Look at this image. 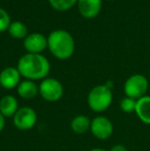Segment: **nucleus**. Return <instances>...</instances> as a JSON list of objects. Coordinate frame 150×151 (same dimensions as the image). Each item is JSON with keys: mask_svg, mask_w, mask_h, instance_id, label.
Returning <instances> with one entry per match:
<instances>
[{"mask_svg": "<svg viewBox=\"0 0 150 151\" xmlns=\"http://www.w3.org/2000/svg\"><path fill=\"white\" fill-rule=\"evenodd\" d=\"M21 74L18 69L14 67H7L0 73V84L6 90H11L20 84Z\"/></svg>", "mask_w": 150, "mask_h": 151, "instance_id": "obj_9", "label": "nucleus"}, {"mask_svg": "<svg viewBox=\"0 0 150 151\" xmlns=\"http://www.w3.org/2000/svg\"><path fill=\"white\" fill-rule=\"evenodd\" d=\"M39 93V88L32 80H24L18 86V93L23 99H33Z\"/></svg>", "mask_w": 150, "mask_h": 151, "instance_id": "obj_13", "label": "nucleus"}, {"mask_svg": "<svg viewBox=\"0 0 150 151\" xmlns=\"http://www.w3.org/2000/svg\"><path fill=\"white\" fill-rule=\"evenodd\" d=\"M78 10L84 18L92 19L98 16L101 10V0H77Z\"/></svg>", "mask_w": 150, "mask_h": 151, "instance_id": "obj_10", "label": "nucleus"}, {"mask_svg": "<svg viewBox=\"0 0 150 151\" xmlns=\"http://www.w3.org/2000/svg\"><path fill=\"white\" fill-rule=\"evenodd\" d=\"M112 91L107 86H97L88 96V104L95 112H103L112 103Z\"/></svg>", "mask_w": 150, "mask_h": 151, "instance_id": "obj_3", "label": "nucleus"}, {"mask_svg": "<svg viewBox=\"0 0 150 151\" xmlns=\"http://www.w3.org/2000/svg\"><path fill=\"white\" fill-rule=\"evenodd\" d=\"M136 112L139 119L143 121L146 124H150V97L144 96L137 100L136 104Z\"/></svg>", "mask_w": 150, "mask_h": 151, "instance_id": "obj_12", "label": "nucleus"}, {"mask_svg": "<svg viewBox=\"0 0 150 151\" xmlns=\"http://www.w3.org/2000/svg\"><path fill=\"white\" fill-rule=\"evenodd\" d=\"M90 151H106V150L103 149V148H94V149H92Z\"/></svg>", "mask_w": 150, "mask_h": 151, "instance_id": "obj_21", "label": "nucleus"}, {"mask_svg": "<svg viewBox=\"0 0 150 151\" xmlns=\"http://www.w3.org/2000/svg\"><path fill=\"white\" fill-rule=\"evenodd\" d=\"M41 97L47 102H57L63 97L64 88L59 80L55 78H45L39 86Z\"/></svg>", "mask_w": 150, "mask_h": 151, "instance_id": "obj_5", "label": "nucleus"}, {"mask_svg": "<svg viewBox=\"0 0 150 151\" xmlns=\"http://www.w3.org/2000/svg\"><path fill=\"white\" fill-rule=\"evenodd\" d=\"M18 70L28 80L43 79L50 70V62L40 54H27L19 60Z\"/></svg>", "mask_w": 150, "mask_h": 151, "instance_id": "obj_1", "label": "nucleus"}, {"mask_svg": "<svg viewBox=\"0 0 150 151\" xmlns=\"http://www.w3.org/2000/svg\"><path fill=\"white\" fill-rule=\"evenodd\" d=\"M4 125H5V117L0 113V133L4 129Z\"/></svg>", "mask_w": 150, "mask_h": 151, "instance_id": "obj_20", "label": "nucleus"}, {"mask_svg": "<svg viewBox=\"0 0 150 151\" xmlns=\"http://www.w3.org/2000/svg\"><path fill=\"white\" fill-rule=\"evenodd\" d=\"M10 18L4 9L0 8V32H3L9 28Z\"/></svg>", "mask_w": 150, "mask_h": 151, "instance_id": "obj_18", "label": "nucleus"}, {"mask_svg": "<svg viewBox=\"0 0 150 151\" xmlns=\"http://www.w3.org/2000/svg\"><path fill=\"white\" fill-rule=\"evenodd\" d=\"M19 110L18 101L14 96H4L0 100V113L4 117H14V115Z\"/></svg>", "mask_w": 150, "mask_h": 151, "instance_id": "obj_11", "label": "nucleus"}, {"mask_svg": "<svg viewBox=\"0 0 150 151\" xmlns=\"http://www.w3.org/2000/svg\"><path fill=\"white\" fill-rule=\"evenodd\" d=\"M148 88V80L141 74H135L128 78L124 83V93L126 97L139 100L144 97Z\"/></svg>", "mask_w": 150, "mask_h": 151, "instance_id": "obj_4", "label": "nucleus"}, {"mask_svg": "<svg viewBox=\"0 0 150 151\" xmlns=\"http://www.w3.org/2000/svg\"><path fill=\"white\" fill-rule=\"evenodd\" d=\"M136 104H137V100L126 97L120 102V108H121V110L123 112L131 113V112H134L136 110Z\"/></svg>", "mask_w": 150, "mask_h": 151, "instance_id": "obj_17", "label": "nucleus"}, {"mask_svg": "<svg viewBox=\"0 0 150 151\" xmlns=\"http://www.w3.org/2000/svg\"><path fill=\"white\" fill-rule=\"evenodd\" d=\"M77 2V0H50V3L57 10H67L71 8Z\"/></svg>", "mask_w": 150, "mask_h": 151, "instance_id": "obj_16", "label": "nucleus"}, {"mask_svg": "<svg viewBox=\"0 0 150 151\" xmlns=\"http://www.w3.org/2000/svg\"><path fill=\"white\" fill-rule=\"evenodd\" d=\"M90 132L99 140H106L113 133V124L105 116H98L90 123Z\"/></svg>", "mask_w": 150, "mask_h": 151, "instance_id": "obj_7", "label": "nucleus"}, {"mask_svg": "<svg viewBox=\"0 0 150 151\" xmlns=\"http://www.w3.org/2000/svg\"><path fill=\"white\" fill-rule=\"evenodd\" d=\"M110 151H128V150H126V148L123 145H115L111 148Z\"/></svg>", "mask_w": 150, "mask_h": 151, "instance_id": "obj_19", "label": "nucleus"}, {"mask_svg": "<svg viewBox=\"0 0 150 151\" xmlns=\"http://www.w3.org/2000/svg\"><path fill=\"white\" fill-rule=\"evenodd\" d=\"M90 123L86 115H77L71 121V129L75 134H84L90 129Z\"/></svg>", "mask_w": 150, "mask_h": 151, "instance_id": "obj_14", "label": "nucleus"}, {"mask_svg": "<svg viewBox=\"0 0 150 151\" xmlns=\"http://www.w3.org/2000/svg\"><path fill=\"white\" fill-rule=\"evenodd\" d=\"M37 121V114L35 110L28 106L19 108L14 115V124L21 131H28L35 125Z\"/></svg>", "mask_w": 150, "mask_h": 151, "instance_id": "obj_6", "label": "nucleus"}, {"mask_svg": "<svg viewBox=\"0 0 150 151\" xmlns=\"http://www.w3.org/2000/svg\"><path fill=\"white\" fill-rule=\"evenodd\" d=\"M47 45L50 52L56 58L66 60L74 52V40L67 31L56 30L47 38Z\"/></svg>", "mask_w": 150, "mask_h": 151, "instance_id": "obj_2", "label": "nucleus"}, {"mask_svg": "<svg viewBox=\"0 0 150 151\" xmlns=\"http://www.w3.org/2000/svg\"><path fill=\"white\" fill-rule=\"evenodd\" d=\"M24 46L29 54H39L47 46V39L42 34L32 33L25 38Z\"/></svg>", "mask_w": 150, "mask_h": 151, "instance_id": "obj_8", "label": "nucleus"}, {"mask_svg": "<svg viewBox=\"0 0 150 151\" xmlns=\"http://www.w3.org/2000/svg\"><path fill=\"white\" fill-rule=\"evenodd\" d=\"M9 34L14 38H24L27 35V28L24 24L17 21V22L10 23L9 28H8Z\"/></svg>", "mask_w": 150, "mask_h": 151, "instance_id": "obj_15", "label": "nucleus"}]
</instances>
